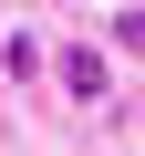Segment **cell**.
I'll use <instances>...</instances> for the list:
<instances>
[{
  "label": "cell",
  "instance_id": "cell-1",
  "mask_svg": "<svg viewBox=\"0 0 145 156\" xmlns=\"http://www.w3.org/2000/svg\"><path fill=\"white\" fill-rule=\"evenodd\" d=\"M62 83L83 94V104H93V94H104V52H62Z\"/></svg>",
  "mask_w": 145,
  "mask_h": 156
}]
</instances>
